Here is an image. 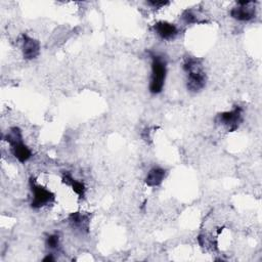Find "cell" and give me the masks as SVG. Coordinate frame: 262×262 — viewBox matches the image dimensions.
I'll list each match as a JSON object with an SVG mask.
<instances>
[{
  "instance_id": "9a60e30c",
  "label": "cell",
  "mask_w": 262,
  "mask_h": 262,
  "mask_svg": "<svg viewBox=\"0 0 262 262\" xmlns=\"http://www.w3.org/2000/svg\"><path fill=\"white\" fill-rule=\"evenodd\" d=\"M44 262H48V261H54V258L52 256V254H47L44 258H43Z\"/></svg>"
},
{
  "instance_id": "52a82bcc",
  "label": "cell",
  "mask_w": 262,
  "mask_h": 262,
  "mask_svg": "<svg viewBox=\"0 0 262 262\" xmlns=\"http://www.w3.org/2000/svg\"><path fill=\"white\" fill-rule=\"evenodd\" d=\"M152 30L159 38H161L162 40H165V41L173 40L179 34L178 27L176 25L166 21V20L157 21L152 26Z\"/></svg>"
},
{
  "instance_id": "6da1fadb",
  "label": "cell",
  "mask_w": 262,
  "mask_h": 262,
  "mask_svg": "<svg viewBox=\"0 0 262 262\" xmlns=\"http://www.w3.org/2000/svg\"><path fill=\"white\" fill-rule=\"evenodd\" d=\"M182 69L186 75V87L190 92H199L205 88L207 75L202 59L186 57L182 63Z\"/></svg>"
},
{
  "instance_id": "9c48e42d",
  "label": "cell",
  "mask_w": 262,
  "mask_h": 262,
  "mask_svg": "<svg viewBox=\"0 0 262 262\" xmlns=\"http://www.w3.org/2000/svg\"><path fill=\"white\" fill-rule=\"evenodd\" d=\"M69 223L71 226L79 230L80 232H87L89 229V223H90V217L86 213L82 212H73L68 217Z\"/></svg>"
},
{
  "instance_id": "7a4b0ae2",
  "label": "cell",
  "mask_w": 262,
  "mask_h": 262,
  "mask_svg": "<svg viewBox=\"0 0 262 262\" xmlns=\"http://www.w3.org/2000/svg\"><path fill=\"white\" fill-rule=\"evenodd\" d=\"M150 79L148 90L151 94H159L163 91L165 81L167 77V60L166 58L158 53H150Z\"/></svg>"
},
{
  "instance_id": "5b68a950",
  "label": "cell",
  "mask_w": 262,
  "mask_h": 262,
  "mask_svg": "<svg viewBox=\"0 0 262 262\" xmlns=\"http://www.w3.org/2000/svg\"><path fill=\"white\" fill-rule=\"evenodd\" d=\"M215 121L218 125L224 127L227 131H235L243 122V108L239 105H235L232 110L219 113Z\"/></svg>"
},
{
  "instance_id": "8fae6325",
  "label": "cell",
  "mask_w": 262,
  "mask_h": 262,
  "mask_svg": "<svg viewBox=\"0 0 262 262\" xmlns=\"http://www.w3.org/2000/svg\"><path fill=\"white\" fill-rule=\"evenodd\" d=\"M62 181H63L67 185L71 186L72 189H73V191H74L80 199L84 198L85 191H86V186H85V184H84L83 182H81V181L75 179V178L73 177V175H72L70 172L67 171V172H64V173L62 174Z\"/></svg>"
},
{
  "instance_id": "7c38bea8",
  "label": "cell",
  "mask_w": 262,
  "mask_h": 262,
  "mask_svg": "<svg viewBox=\"0 0 262 262\" xmlns=\"http://www.w3.org/2000/svg\"><path fill=\"white\" fill-rule=\"evenodd\" d=\"M202 17L203 16L200 14V12L195 11L193 9H185V10H183V12L181 14V19L187 25L202 23V21H204V19Z\"/></svg>"
},
{
  "instance_id": "ba28073f",
  "label": "cell",
  "mask_w": 262,
  "mask_h": 262,
  "mask_svg": "<svg viewBox=\"0 0 262 262\" xmlns=\"http://www.w3.org/2000/svg\"><path fill=\"white\" fill-rule=\"evenodd\" d=\"M40 43L38 40L28 36L23 35V56L24 58L31 60L38 57L40 54Z\"/></svg>"
},
{
  "instance_id": "8992f818",
  "label": "cell",
  "mask_w": 262,
  "mask_h": 262,
  "mask_svg": "<svg viewBox=\"0 0 262 262\" xmlns=\"http://www.w3.org/2000/svg\"><path fill=\"white\" fill-rule=\"evenodd\" d=\"M229 15L237 21H250L256 16V6L254 1H238L233 6Z\"/></svg>"
},
{
  "instance_id": "5bb4252c",
  "label": "cell",
  "mask_w": 262,
  "mask_h": 262,
  "mask_svg": "<svg viewBox=\"0 0 262 262\" xmlns=\"http://www.w3.org/2000/svg\"><path fill=\"white\" fill-rule=\"evenodd\" d=\"M170 2H168V1H155V0H151V1H147L146 2V4L148 5V6H150L151 8H157V9H159V8H162V7H165L166 5H168Z\"/></svg>"
},
{
  "instance_id": "277c9868",
  "label": "cell",
  "mask_w": 262,
  "mask_h": 262,
  "mask_svg": "<svg viewBox=\"0 0 262 262\" xmlns=\"http://www.w3.org/2000/svg\"><path fill=\"white\" fill-rule=\"evenodd\" d=\"M30 188L32 192L31 207L33 209L38 210L44 208L55 201V194L48 188L37 183L34 178L30 179Z\"/></svg>"
},
{
  "instance_id": "30bf717a",
  "label": "cell",
  "mask_w": 262,
  "mask_h": 262,
  "mask_svg": "<svg viewBox=\"0 0 262 262\" xmlns=\"http://www.w3.org/2000/svg\"><path fill=\"white\" fill-rule=\"evenodd\" d=\"M166 174H167V172L164 168L154 167L147 172V174L144 178V182L149 187L159 186L162 184V182L166 178Z\"/></svg>"
},
{
  "instance_id": "3957f363",
  "label": "cell",
  "mask_w": 262,
  "mask_h": 262,
  "mask_svg": "<svg viewBox=\"0 0 262 262\" xmlns=\"http://www.w3.org/2000/svg\"><path fill=\"white\" fill-rule=\"evenodd\" d=\"M3 139L10 145V150L13 157L19 163H26L32 158L33 152L31 148L24 142L23 134L18 127H11Z\"/></svg>"
},
{
  "instance_id": "4fadbf2b",
  "label": "cell",
  "mask_w": 262,
  "mask_h": 262,
  "mask_svg": "<svg viewBox=\"0 0 262 262\" xmlns=\"http://www.w3.org/2000/svg\"><path fill=\"white\" fill-rule=\"evenodd\" d=\"M46 247L49 250H57L59 247V235L56 233L49 234L46 237Z\"/></svg>"
}]
</instances>
